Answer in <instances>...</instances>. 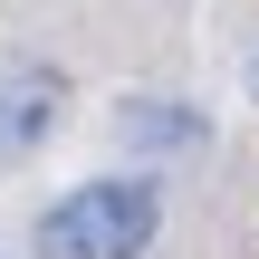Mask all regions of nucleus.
I'll use <instances>...</instances> for the list:
<instances>
[{
    "label": "nucleus",
    "mask_w": 259,
    "mask_h": 259,
    "mask_svg": "<svg viewBox=\"0 0 259 259\" xmlns=\"http://www.w3.org/2000/svg\"><path fill=\"white\" fill-rule=\"evenodd\" d=\"M154 231H163V192L135 183V173H96V183L58 192V202L38 211L29 250L38 259H144Z\"/></svg>",
    "instance_id": "nucleus-1"
},
{
    "label": "nucleus",
    "mask_w": 259,
    "mask_h": 259,
    "mask_svg": "<svg viewBox=\"0 0 259 259\" xmlns=\"http://www.w3.org/2000/svg\"><path fill=\"white\" fill-rule=\"evenodd\" d=\"M58 115H67V67H48V58H0V173L29 163V154L58 135Z\"/></svg>",
    "instance_id": "nucleus-2"
},
{
    "label": "nucleus",
    "mask_w": 259,
    "mask_h": 259,
    "mask_svg": "<svg viewBox=\"0 0 259 259\" xmlns=\"http://www.w3.org/2000/svg\"><path fill=\"white\" fill-rule=\"evenodd\" d=\"M125 135H135L144 154H183V144H202V115H192V106H154V96H135V106H125Z\"/></svg>",
    "instance_id": "nucleus-3"
},
{
    "label": "nucleus",
    "mask_w": 259,
    "mask_h": 259,
    "mask_svg": "<svg viewBox=\"0 0 259 259\" xmlns=\"http://www.w3.org/2000/svg\"><path fill=\"white\" fill-rule=\"evenodd\" d=\"M240 87H250V96H259V38H250V48H240Z\"/></svg>",
    "instance_id": "nucleus-4"
}]
</instances>
